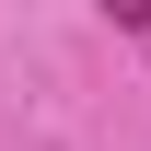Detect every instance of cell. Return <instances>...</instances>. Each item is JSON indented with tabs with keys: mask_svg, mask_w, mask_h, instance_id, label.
I'll list each match as a JSON object with an SVG mask.
<instances>
[{
	"mask_svg": "<svg viewBox=\"0 0 151 151\" xmlns=\"http://www.w3.org/2000/svg\"><path fill=\"white\" fill-rule=\"evenodd\" d=\"M105 12H116V23H128V35L151 47V0H105Z\"/></svg>",
	"mask_w": 151,
	"mask_h": 151,
	"instance_id": "obj_1",
	"label": "cell"
}]
</instances>
